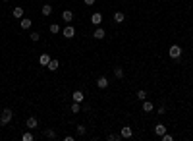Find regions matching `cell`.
I'll use <instances>...</instances> for the list:
<instances>
[{
  "instance_id": "6da1fadb",
  "label": "cell",
  "mask_w": 193,
  "mask_h": 141,
  "mask_svg": "<svg viewBox=\"0 0 193 141\" xmlns=\"http://www.w3.org/2000/svg\"><path fill=\"white\" fill-rule=\"evenodd\" d=\"M12 118H14L12 108H4L2 112H0V126H8L12 122Z\"/></svg>"
},
{
  "instance_id": "7a4b0ae2",
  "label": "cell",
  "mask_w": 193,
  "mask_h": 141,
  "mask_svg": "<svg viewBox=\"0 0 193 141\" xmlns=\"http://www.w3.org/2000/svg\"><path fill=\"white\" fill-rule=\"evenodd\" d=\"M168 56L172 58V60H180V56H182V47H180V44H172V47L168 48Z\"/></svg>"
},
{
  "instance_id": "3957f363",
  "label": "cell",
  "mask_w": 193,
  "mask_h": 141,
  "mask_svg": "<svg viewBox=\"0 0 193 141\" xmlns=\"http://www.w3.org/2000/svg\"><path fill=\"white\" fill-rule=\"evenodd\" d=\"M25 126H27L29 130H37V128H39V120H37L35 116H29V118L25 120Z\"/></svg>"
},
{
  "instance_id": "277c9868",
  "label": "cell",
  "mask_w": 193,
  "mask_h": 141,
  "mask_svg": "<svg viewBox=\"0 0 193 141\" xmlns=\"http://www.w3.org/2000/svg\"><path fill=\"white\" fill-rule=\"evenodd\" d=\"M91 23L95 25V27H99V25L103 23V14H101V12H95V14L91 16Z\"/></svg>"
},
{
  "instance_id": "5b68a950",
  "label": "cell",
  "mask_w": 193,
  "mask_h": 141,
  "mask_svg": "<svg viewBox=\"0 0 193 141\" xmlns=\"http://www.w3.org/2000/svg\"><path fill=\"white\" fill-rule=\"evenodd\" d=\"M106 37V31L103 27H95V31H93V39H97V41H101V39H104Z\"/></svg>"
},
{
  "instance_id": "8992f818",
  "label": "cell",
  "mask_w": 193,
  "mask_h": 141,
  "mask_svg": "<svg viewBox=\"0 0 193 141\" xmlns=\"http://www.w3.org/2000/svg\"><path fill=\"white\" fill-rule=\"evenodd\" d=\"M62 35L66 37V39H71V37L75 35V29H74V25H66V27L62 29Z\"/></svg>"
},
{
  "instance_id": "52a82bcc",
  "label": "cell",
  "mask_w": 193,
  "mask_h": 141,
  "mask_svg": "<svg viewBox=\"0 0 193 141\" xmlns=\"http://www.w3.org/2000/svg\"><path fill=\"white\" fill-rule=\"evenodd\" d=\"M120 135H122V139H130L133 135V130L130 128V126H124V128L120 130Z\"/></svg>"
},
{
  "instance_id": "ba28073f",
  "label": "cell",
  "mask_w": 193,
  "mask_h": 141,
  "mask_svg": "<svg viewBox=\"0 0 193 141\" xmlns=\"http://www.w3.org/2000/svg\"><path fill=\"white\" fill-rule=\"evenodd\" d=\"M71 101H74V102H83V101H85L83 91H79V89H77V91H74V93H71Z\"/></svg>"
},
{
  "instance_id": "9c48e42d",
  "label": "cell",
  "mask_w": 193,
  "mask_h": 141,
  "mask_svg": "<svg viewBox=\"0 0 193 141\" xmlns=\"http://www.w3.org/2000/svg\"><path fill=\"white\" fill-rule=\"evenodd\" d=\"M62 19L66 21V23H71V21H74V12L71 10H64L62 12Z\"/></svg>"
},
{
  "instance_id": "30bf717a",
  "label": "cell",
  "mask_w": 193,
  "mask_h": 141,
  "mask_svg": "<svg viewBox=\"0 0 193 141\" xmlns=\"http://www.w3.org/2000/svg\"><path fill=\"white\" fill-rule=\"evenodd\" d=\"M31 25H33V21H31L29 18L23 16V18L19 19V27H21V29H31Z\"/></svg>"
},
{
  "instance_id": "8fae6325",
  "label": "cell",
  "mask_w": 193,
  "mask_h": 141,
  "mask_svg": "<svg viewBox=\"0 0 193 141\" xmlns=\"http://www.w3.org/2000/svg\"><path fill=\"white\" fill-rule=\"evenodd\" d=\"M97 87H99V89H106V87H108V77H106V76H101V77L97 79Z\"/></svg>"
},
{
  "instance_id": "7c38bea8",
  "label": "cell",
  "mask_w": 193,
  "mask_h": 141,
  "mask_svg": "<svg viewBox=\"0 0 193 141\" xmlns=\"http://www.w3.org/2000/svg\"><path fill=\"white\" fill-rule=\"evenodd\" d=\"M58 66H60V62L56 60V58H50V62L46 64V70H50V72H56V70H58Z\"/></svg>"
},
{
  "instance_id": "4fadbf2b",
  "label": "cell",
  "mask_w": 193,
  "mask_h": 141,
  "mask_svg": "<svg viewBox=\"0 0 193 141\" xmlns=\"http://www.w3.org/2000/svg\"><path fill=\"white\" fill-rule=\"evenodd\" d=\"M153 110H155V105H153L151 101H147V99H145V101H143V112H147V114H149V112H153Z\"/></svg>"
},
{
  "instance_id": "5bb4252c",
  "label": "cell",
  "mask_w": 193,
  "mask_h": 141,
  "mask_svg": "<svg viewBox=\"0 0 193 141\" xmlns=\"http://www.w3.org/2000/svg\"><path fill=\"white\" fill-rule=\"evenodd\" d=\"M23 14H25V10H23V8H19V6H16V8L12 10V16H14V18H18V19L23 18Z\"/></svg>"
},
{
  "instance_id": "9a60e30c",
  "label": "cell",
  "mask_w": 193,
  "mask_h": 141,
  "mask_svg": "<svg viewBox=\"0 0 193 141\" xmlns=\"http://www.w3.org/2000/svg\"><path fill=\"white\" fill-rule=\"evenodd\" d=\"M155 133H156V135H164V133H166V126H164V124H156L155 126Z\"/></svg>"
},
{
  "instance_id": "2e32d148",
  "label": "cell",
  "mask_w": 193,
  "mask_h": 141,
  "mask_svg": "<svg viewBox=\"0 0 193 141\" xmlns=\"http://www.w3.org/2000/svg\"><path fill=\"white\" fill-rule=\"evenodd\" d=\"M41 14H42V16H50V14H52V6H50V2L45 4V6H41Z\"/></svg>"
},
{
  "instance_id": "e0dca14e",
  "label": "cell",
  "mask_w": 193,
  "mask_h": 141,
  "mask_svg": "<svg viewBox=\"0 0 193 141\" xmlns=\"http://www.w3.org/2000/svg\"><path fill=\"white\" fill-rule=\"evenodd\" d=\"M124 19H126L124 12H116V14H114V23H124Z\"/></svg>"
},
{
  "instance_id": "ac0fdd59",
  "label": "cell",
  "mask_w": 193,
  "mask_h": 141,
  "mask_svg": "<svg viewBox=\"0 0 193 141\" xmlns=\"http://www.w3.org/2000/svg\"><path fill=\"white\" fill-rule=\"evenodd\" d=\"M42 135H45L46 139H56V131L52 128H46L45 131H42Z\"/></svg>"
},
{
  "instance_id": "d6986e66",
  "label": "cell",
  "mask_w": 193,
  "mask_h": 141,
  "mask_svg": "<svg viewBox=\"0 0 193 141\" xmlns=\"http://www.w3.org/2000/svg\"><path fill=\"white\" fill-rule=\"evenodd\" d=\"M48 62H50V54H41L39 56V64L41 66H46Z\"/></svg>"
},
{
  "instance_id": "ffe728a7",
  "label": "cell",
  "mask_w": 193,
  "mask_h": 141,
  "mask_svg": "<svg viewBox=\"0 0 193 141\" xmlns=\"http://www.w3.org/2000/svg\"><path fill=\"white\" fill-rule=\"evenodd\" d=\"M114 76H116L118 79L124 77V68H122V66H116V68H114Z\"/></svg>"
},
{
  "instance_id": "44dd1931",
  "label": "cell",
  "mask_w": 193,
  "mask_h": 141,
  "mask_svg": "<svg viewBox=\"0 0 193 141\" xmlns=\"http://www.w3.org/2000/svg\"><path fill=\"white\" fill-rule=\"evenodd\" d=\"M70 110H71V114H79V110H81V102H74Z\"/></svg>"
},
{
  "instance_id": "7402d4cb",
  "label": "cell",
  "mask_w": 193,
  "mask_h": 141,
  "mask_svg": "<svg viewBox=\"0 0 193 141\" xmlns=\"http://www.w3.org/2000/svg\"><path fill=\"white\" fill-rule=\"evenodd\" d=\"M75 131H77V135H85V133H87V128H85V126L83 124H79V126H77V128H75Z\"/></svg>"
},
{
  "instance_id": "603a6c76",
  "label": "cell",
  "mask_w": 193,
  "mask_h": 141,
  "mask_svg": "<svg viewBox=\"0 0 193 141\" xmlns=\"http://www.w3.org/2000/svg\"><path fill=\"white\" fill-rule=\"evenodd\" d=\"M50 33L52 35H58L60 33V25L58 23H50Z\"/></svg>"
},
{
  "instance_id": "cb8c5ba5",
  "label": "cell",
  "mask_w": 193,
  "mask_h": 141,
  "mask_svg": "<svg viewBox=\"0 0 193 141\" xmlns=\"http://www.w3.org/2000/svg\"><path fill=\"white\" fill-rule=\"evenodd\" d=\"M137 99L139 101H145L147 99V91H145V89H139V91H137Z\"/></svg>"
},
{
  "instance_id": "d4e9b609",
  "label": "cell",
  "mask_w": 193,
  "mask_h": 141,
  "mask_svg": "<svg viewBox=\"0 0 193 141\" xmlns=\"http://www.w3.org/2000/svg\"><path fill=\"white\" fill-rule=\"evenodd\" d=\"M29 39H31L33 43H37V41H41V33H37V31H33V33L29 35Z\"/></svg>"
},
{
  "instance_id": "484cf974",
  "label": "cell",
  "mask_w": 193,
  "mask_h": 141,
  "mask_svg": "<svg viewBox=\"0 0 193 141\" xmlns=\"http://www.w3.org/2000/svg\"><path fill=\"white\" fill-rule=\"evenodd\" d=\"M120 139H122L120 133H110V135H108V141H120Z\"/></svg>"
},
{
  "instance_id": "4316f807",
  "label": "cell",
  "mask_w": 193,
  "mask_h": 141,
  "mask_svg": "<svg viewBox=\"0 0 193 141\" xmlns=\"http://www.w3.org/2000/svg\"><path fill=\"white\" fill-rule=\"evenodd\" d=\"M21 139H23V141H33V133L27 131V133H23V135H21Z\"/></svg>"
},
{
  "instance_id": "83f0119b",
  "label": "cell",
  "mask_w": 193,
  "mask_h": 141,
  "mask_svg": "<svg viewBox=\"0 0 193 141\" xmlns=\"http://www.w3.org/2000/svg\"><path fill=\"white\" fill-rule=\"evenodd\" d=\"M160 139H162V141H174V137L170 135V133H164V135H160Z\"/></svg>"
},
{
  "instance_id": "f1b7e54d",
  "label": "cell",
  "mask_w": 193,
  "mask_h": 141,
  "mask_svg": "<svg viewBox=\"0 0 193 141\" xmlns=\"http://www.w3.org/2000/svg\"><path fill=\"white\" fill-rule=\"evenodd\" d=\"M164 112H166V106L160 105V106H159V114H164Z\"/></svg>"
},
{
  "instance_id": "f546056e",
  "label": "cell",
  "mask_w": 193,
  "mask_h": 141,
  "mask_svg": "<svg viewBox=\"0 0 193 141\" xmlns=\"http://www.w3.org/2000/svg\"><path fill=\"white\" fill-rule=\"evenodd\" d=\"M83 2H85V4H87V6H93V4H95V2H97V0H83Z\"/></svg>"
},
{
  "instance_id": "4dcf8cb0",
  "label": "cell",
  "mask_w": 193,
  "mask_h": 141,
  "mask_svg": "<svg viewBox=\"0 0 193 141\" xmlns=\"http://www.w3.org/2000/svg\"><path fill=\"white\" fill-rule=\"evenodd\" d=\"M2 2H10V0H2Z\"/></svg>"
},
{
  "instance_id": "1f68e13d",
  "label": "cell",
  "mask_w": 193,
  "mask_h": 141,
  "mask_svg": "<svg viewBox=\"0 0 193 141\" xmlns=\"http://www.w3.org/2000/svg\"><path fill=\"white\" fill-rule=\"evenodd\" d=\"M48 2H56V0H48Z\"/></svg>"
},
{
  "instance_id": "d6a6232c",
  "label": "cell",
  "mask_w": 193,
  "mask_h": 141,
  "mask_svg": "<svg viewBox=\"0 0 193 141\" xmlns=\"http://www.w3.org/2000/svg\"><path fill=\"white\" fill-rule=\"evenodd\" d=\"M164 2H168V0H164Z\"/></svg>"
}]
</instances>
